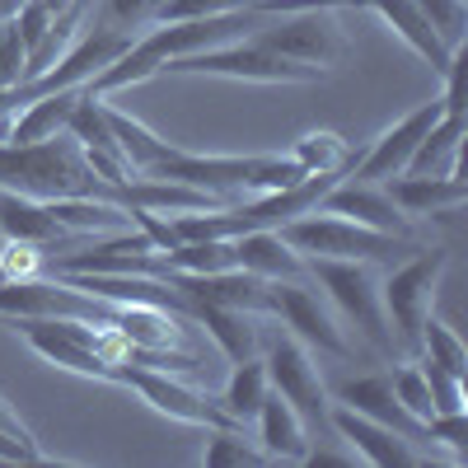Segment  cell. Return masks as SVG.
<instances>
[{
    "label": "cell",
    "instance_id": "obj_32",
    "mask_svg": "<svg viewBox=\"0 0 468 468\" xmlns=\"http://www.w3.org/2000/svg\"><path fill=\"white\" fill-rule=\"evenodd\" d=\"M426 441L445 445L454 454V463H468V417L463 412H436V417H426Z\"/></svg>",
    "mask_w": 468,
    "mask_h": 468
},
{
    "label": "cell",
    "instance_id": "obj_25",
    "mask_svg": "<svg viewBox=\"0 0 468 468\" xmlns=\"http://www.w3.org/2000/svg\"><path fill=\"white\" fill-rule=\"evenodd\" d=\"M291 160L304 174H351L356 150H351V141H342L337 132H309L291 145Z\"/></svg>",
    "mask_w": 468,
    "mask_h": 468
},
{
    "label": "cell",
    "instance_id": "obj_7",
    "mask_svg": "<svg viewBox=\"0 0 468 468\" xmlns=\"http://www.w3.org/2000/svg\"><path fill=\"white\" fill-rule=\"evenodd\" d=\"M253 37H258L262 48L282 52V57H291V61H300V66H309V70H319V75H328L333 66H342L346 52H351L346 37H342V28H337L324 10L277 15L271 24H258Z\"/></svg>",
    "mask_w": 468,
    "mask_h": 468
},
{
    "label": "cell",
    "instance_id": "obj_14",
    "mask_svg": "<svg viewBox=\"0 0 468 468\" xmlns=\"http://www.w3.org/2000/svg\"><path fill=\"white\" fill-rule=\"evenodd\" d=\"M314 211H328V216H346V220H356V225H370V229H384V234H403V239H417L412 225L394 197L384 192V183H366V178H351L342 174L328 192H324V202Z\"/></svg>",
    "mask_w": 468,
    "mask_h": 468
},
{
    "label": "cell",
    "instance_id": "obj_5",
    "mask_svg": "<svg viewBox=\"0 0 468 468\" xmlns=\"http://www.w3.org/2000/svg\"><path fill=\"white\" fill-rule=\"evenodd\" d=\"M169 75H216V80H249V85H309L319 80V70H309L282 52L262 48L258 37H234V43L220 48H202V52H187L174 57L165 66Z\"/></svg>",
    "mask_w": 468,
    "mask_h": 468
},
{
    "label": "cell",
    "instance_id": "obj_23",
    "mask_svg": "<svg viewBox=\"0 0 468 468\" xmlns=\"http://www.w3.org/2000/svg\"><path fill=\"white\" fill-rule=\"evenodd\" d=\"M271 394V384H267V366L258 361V356H249V361H234V370H229V379H225V388H220V412L234 421V426H249L253 417H258V408H262V399Z\"/></svg>",
    "mask_w": 468,
    "mask_h": 468
},
{
    "label": "cell",
    "instance_id": "obj_26",
    "mask_svg": "<svg viewBox=\"0 0 468 468\" xmlns=\"http://www.w3.org/2000/svg\"><path fill=\"white\" fill-rule=\"evenodd\" d=\"M202 463L207 468H258V463H271V459L244 436V426H207Z\"/></svg>",
    "mask_w": 468,
    "mask_h": 468
},
{
    "label": "cell",
    "instance_id": "obj_12",
    "mask_svg": "<svg viewBox=\"0 0 468 468\" xmlns=\"http://www.w3.org/2000/svg\"><path fill=\"white\" fill-rule=\"evenodd\" d=\"M445 117V103L441 99H431V103H421V108H412L408 117H399L394 127H384L361 154H356V165H351V178H366V183H384V178H399L403 169H408V160H412V150H417V141L431 132L436 122Z\"/></svg>",
    "mask_w": 468,
    "mask_h": 468
},
{
    "label": "cell",
    "instance_id": "obj_20",
    "mask_svg": "<svg viewBox=\"0 0 468 468\" xmlns=\"http://www.w3.org/2000/svg\"><path fill=\"white\" fill-rule=\"evenodd\" d=\"M192 324H197V328L220 346V356H225L229 366H234V361L258 356V324H253V314H244V309L192 304Z\"/></svg>",
    "mask_w": 468,
    "mask_h": 468
},
{
    "label": "cell",
    "instance_id": "obj_15",
    "mask_svg": "<svg viewBox=\"0 0 468 468\" xmlns=\"http://www.w3.org/2000/svg\"><path fill=\"white\" fill-rule=\"evenodd\" d=\"M337 403L351 408V412H361V417H370V421H379V426H388V431L408 436V441H417V445L426 441V426L399 403V394H394V384H388V375L342 379V384H337Z\"/></svg>",
    "mask_w": 468,
    "mask_h": 468
},
{
    "label": "cell",
    "instance_id": "obj_17",
    "mask_svg": "<svg viewBox=\"0 0 468 468\" xmlns=\"http://www.w3.org/2000/svg\"><path fill=\"white\" fill-rule=\"evenodd\" d=\"M253 426H258V450L271 463H304V454H309V426L300 421V412L277 394V388L262 399Z\"/></svg>",
    "mask_w": 468,
    "mask_h": 468
},
{
    "label": "cell",
    "instance_id": "obj_27",
    "mask_svg": "<svg viewBox=\"0 0 468 468\" xmlns=\"http://www.w3.org/2000/svg\"><path fill=\"white\" fill-rule=\"evenodd\" d=\"M417 356H426V361H436V366H445V370H454V375L468 379V346L436 314H426V324H421V351H417Z\"/></svg>",
    "mask_w": 468,
    "mask_h": 468
},
{
    "label": "cell",
    "instance_id": "obj_34",
    "mask_svg": "<svg viewBox=\"0 0 468 468\" xmlns=\"http://www.w3.org/2000/svg\"><path fill=\"white\" fill-rule=\"evenodd\" d=\"M52 19H57V10H48L43 0H24L19 15H15V28H19V43H24V52L43 43V33L52 28Z\"/></svg>",
    "mask_w": 468,
    "mask_h": 468
},
{
    "label": "cell",
    "instance_id": "obj_11",
    "mask_svg": "<svg viewBox=\"0 0 468 468\" xmlns=\"http://www.w3.org/2000/svg\"><path fill=\"white\" fill-rule=\"evenodd\" d=\"M165 282L192 304H220V309H244V314H267L271 319V282L253 277L244 267L225 271H165Z\"/></svg>",
    "mask_w": 468,
    "mask_h": 468
},
{
    "label": "cell",
    "instance_id": "obj_10",
    "mask_svg": "<svg viewBox=\"0 0 468 468\" xmlns=\"http://www.w3.org/2000/svg\"><path fill=\"white\" fill-rule=\"evenodd\" d=\"M117 384L136 388L154 412H165V417H174L183 426H202V431L207 426H234L211 394H202L197 384L174 375V370H154V366H132L127 361V366H117Z\"/></svg>",
    "mask_w": 468,
    "mask_h": 468
},
{
    "label": "cell",
    "instance_id": "obj_28",
    "mask_svg": "<svg viewBox=\"0 0 468 468\" xmlns=\"http://www.w3.org/2000/svg\"><path fill=\"white\" fill-rule=\"evenodd\" d=\"M421 10V19L431 24V33L441 37L445 52H459L463 37H468V5L463 0H412Z\"/></svg>",
    "mask_w": 468,
    "mask_h": 468
},
{
    "label": "cell",
    "instance_id": "obj_24",
    "mask_svg": "<svg viewBox=\"0 0 468 468\" xmlns=\"http://www.w3.org/2000/svg\"><path fill=\"white\" fill-rule=\"evenodd\" d=\"M103 108H108V127H112L117 145H122V154H127L132 174H150V169L160 165L169 150H174L165 136H154V132L141 122V117H132V112H122V108H112L108 99H103Z\"/></svg>",
    "mask_w": 468,
    "mask_h": 468
},
{
    "label": "cell",
    "instance_id": "obj_3",
    "mask_svg": "<svg viewBox=\"0 0 468 468\" xmlns=\"http://www.w3.org/2000/svg\"><path fill=\"white\" fill-rule=\"evenodd\" d=\"M282 239L300 253V258H342V262H370V267H394L408 253H417V239L403 234H384L370 225H356L346 216H328V211H304L295 220L282 225Z\"/></svg>",
    "mask_w": 468,
    "mask_h": 468
},
{
    "label": "cell",
    "instance_id": "obj_33",
    "mask_svg": "<svg viewBox=\"0 0 468 468\" xmlns=\"http://www.w3.org/2000/svg\"><path fill=\"white\" fill-rule=\"evenodd\" d=\"M24 61H28V52L19 43L15 19H0V90L24 85Z\"/></svg>",
    "mask_w": 468,
    "mask_h": 468
},
{
    "label": "cell",
    "instance_id": "obj_38",
    "mask_svg": "<svg viewBox=\"0 0 468 468\" xmlns=\"http://www.w3.org/2000/svg\"><path fill=\"white\" fill-rule=\"evenodd\" d=\"M43 5H48V10H66V5H70V0H43Z\"/></svg>",
    "mask_w": 468,
    "mask_h": 468
},
{
    "label": "cell",
    "instance_id": "obj_35",
    "mask_svg": "<svg viewBox=\"0 0 468 468\" xmlns=\"http://www.w3.org/2000/svg\"><path fill=\"white\" fill-rule=\"evenodd\" d=\"M165 0H108V24L112 28H145L154 24V15H160Z\"/></svg>",
    "mask_w": 468,
    "mask_h": 468
},
{
    "label": "cell",
    "instance_id": "obj_29",
    "mask_svg": "<svg viewBox=\"0 0 468 468\" xmlns=\"http://www.w3.org/2000/svg\"><path fill=\"white\" fill-rule=\"evenodd\" d=\"M239 10H262L267 0H165L154 24H178V19H211V15H239Z\"/></svg>",
    "mask_w": 468,
    "mask_h": 468
},
{
    "label": "cell",
    "instance_id": "obj_16",
    "mask_svg": "<svg viewBox=\"0 0 468 468\" xmlns=\"http://www.w3.org/2000/svg\"><path fill=\"white\" fill-rule=\"evenodd\" d=\"M384 192L408 220H431V216H454L468 202V183L454 178H426V174H399L384 178Z\"/></svg>",
    "mask_w": 468,
    "mask_h": 468
},
{
    "label": "cell",
    "instance_id": "obj_1",
    "mask_svg": "<svg viewBox=\"0 0 468 468\" xmlns=\"http://www.w3.org/2000/svg\"><path fill=\"white\" fill-rule=\"evenodd\" d=\"M0 187L19 192L33 202L52 197H112V187L90 169L85 150L75 145L66 132L48 141H0Z\"/></svg>",
    "mask_w": 468,
    "mask_h": 468
},
{
    "label": "cell",
    "instance_id": "obj_4",
    "mask_svg": "<svg viewBox=\"0 0 468 468\" xmlns=\"http://www.w3.org/2000/svg\"><path fill=\"white\" fill-rule=\"evenodd\" d=\"M445 267H450L445 249H426L421 244L417 253H408L403 262L388 267V277L379 286L388 328H394L399 351H408V356L421 351V324H426V314H436V291H441Z\"/></svg>",
    "mask_w": 468,
    "mask_h": 468
},
{
    "label": "cell",
    "instance_id": "obj_8",
    "mask_svg": "<svg viewBox=\"0 0 468 468\" xmlns=\"http://www.w3.org/2000/svg\"><path fill=\"white\" fill-rule=\"evenodd\" d=\"M271 319H282L291 328V337L314 346L319 356H333V361L356 356V346H351L342 319L333 314V304L324 295H314L304 282H271Z\"/></svg>",
    "mask_w": 468,
    "mask_h": 468
},
{
    "label": "cell",
    "instance_id": "obj_2",
    "mask_svg": "<svg viewBox=\"0 0 468 468\" xmlns=\"http://www.w3.org/2000/svg\"><path fill=\"white\" fill-rule=\"evenodd\" d=\"M304 277L319 282L324 300L333 304V314L356 328L361 342L375 351V356L394 361L399 356V337L388 328L384 300H379V277L370 262H342V258H304Z\"/></svg>",
    "mask_w": 468,
    "mask_h": 468
},
{
    "label": "cell",
    "instance_id": "obj_30",
    "mask_svg": "<svg viewBox=\"0 0 468 468\" xmlns=\"http://www.w3.org/2000/svg\"><path fill=\"white\" fill-rule=\"evenodd\" d=\"M388 384H394V394H399V403L426 426V417H431L436 408H431V384H426V375H421V366L417 361H403V366H394V375H388Z\"/></svg>",
    "mask_w": 468,
    "mask_h": 468
},
{
    "label": "cell",
    "instance_id": "obj_37",
    "mask_svg": "<svg viewBox=\"0 0 468 468\" xmlns=\"http://www.w3.org/2000/svg\"><path fill=\"white\" fill-rule=\"evenodd\" d=\"M19 5H24V0H0V19H15Z\"/></svg>",
    "mask_w": 468,
    "mask_h": 468
},
{
    "label": "cell",
    "instance_id": "obj_31",
    "mask_svg": "<svg viewBox=\"0 0 468 468\" xmlns=\"http://www.w3.org/2000/svg\"><path fill=\"white\" fill-rule=\"evenodd\" d=\"M417 366H421V375H426V384H431V408L436 412H463V375H454V370H445V366H436V361H426V356H417ZM431 412V417H436Z\"/></svg>",
    "mask_w": 468,
    "mask_h": 468
},
{
    "label": "cell",
    "instance_id": "obj_6",
    "mask_svg": "<svg viewBox=\"0 0 468 468\" xmlns=\"http://www.w3.org/2000/svg\"><path fill=\"white\" fill-rule=\"evenodd\" d=\"M19 337L33 356H43L57 370H70L80 379H99V384H117V366L103 361L94 351V328L85 319H15Z\"/></svg>",
    "mask_w": 468,
    "mask_h": 468
},
{
    "label": "cell",
    "instance_id": "obj_22",
    "mask_svg": "<svg viewBox=\"0 0 468 468\" xmlns=\"http://www.w3.org/2000/svg\"><path fill=\"white\" fill-rule=\"evenodd\" d=\"M459 150H463V112H445L441 122L426 132L412 150L403 174H426V178H454L459 174Z\"/></svg>",
    "mask_w": 468,
    "mask_h": 468
},
{
    "label": "cell",
    "instance_id": "obj_21",
    "mask_svg": "<svg viewBox=\"0 0 468 468\" xmlns=\"http://www.w3.org/2000/svg\"><path fill=\"white\" fill-rule=\"evenodd\" d=\"M80 94H85V85H75V90H52V94L28 99V103L10 117L5 141H48V136L66 132V117H70L75 103H80Z\"/></svg>",
    "mask_w": 468,
    "mask_h": 468
},
{
    "label": "cell",
    "instance_id": "obj_13",
    "mask_svg": "<svg viewBox=\"0 0 468 468\" xmlns=\"http://www.w3.org/2000/svg\"><path fill=\"white\" fill-rule=\"evenodd\" d=\"M328 426L351 445V454H356L361 463H370V468H426V463H431L417 450V441L388 431V426H379V421H370L361 412H351L342 403L328 408Z\"/></svg>",
    "mask_w": 468,
    "mask_h": 468
},
{
    "label": "cell",
    "instance_id": "obj_36",
    "mask_svg": "<svg viewBox=\"0 0 468 468\" xmlns=\"http://www.w3.org/2000/svg\"><path fill=\"white\" fill-rule=\"evenodd\" d=\"M0 436H10V441H19V445H24V450L33 454V463H43V459H48L43 450H37V441H33V431H28V426L19 421V412H15V408H10L5 399H0Z\"/></svg>",
    "mask_w": 468,
    "mask_h": 468
},
{
    "label": "cell",
    "instance_id": "obj_19",
    "mask_svg": "<svg viewBox=\"0 0 468 468\" xmlns=\"http://www.w3.org/2000/svg\"><path fill=\"white\" fill-rule=\"evenodd\" d=\"M366 10H375L388 28H394V37H403V43H408L426 66H431L436 75H445V66H450L454 52L441 48V37L431 33V24L421 19V10L412 5V0H366Z\"/></svg>",
    "mask_w": 468,
    "mask_h": 468
},
{
    "label": "cell",
    "instance_id": "obj_9",
    "mask_svg": "<svg viewBox=\"0 0 468 468\" xmlns=\"http://www.w3.org/2000/svg\"><path fill=\"white\" fill-rule=\"evenodd\" d=\"M262 366H267V384L300 412L304 426H314V431H333V426H328V408H333L328 403V384H324V375H319V366H314V356H309L304 342H295L291 333L277 337L267 346Z\"/></svg>",
    "mask_w": 468,
    "mask_h": 468
},
{
    "label": "cell",
    "instance_id": "obj_18",
    "mask_svg": "<svg viewBox=\"0 0 468 468\" xmlns=\"http://www.w3.org/2000/svg\"><path fill=\"white\" fill-rule=\"evenodd\" d=\"M234 267L262 282H304V258L282 239V229H249L234 239Z\"/></svg>",
    "mask_w": 468,
    "mask_h": 468
}]
</instances>
